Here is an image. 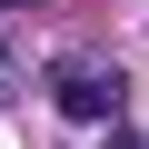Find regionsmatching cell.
I'll list each match as a JSON object with an SVG mask.
<instances>
[{
  "instance_id": "cell-1",
  "label": "cell",
  "mask_w": 149,
  "mask_h": 149,
  "mask_svg": "<svg viewBox=\"0 0 149 149\" xmlns=\"http://www.w3.org/2000/svg\"><path fill=\"white\" fill-rule=\"evenodd\" d=\"M50 100L70 109V119H119V70H100V60H60V80H50Z\"/></svg>"
},
{
  "instance_id": "cell-2",
  "label": "cell",
  "mask_w": 149,
  "mask_h": 149,
  "mask_svg": "<svg viewBox=\"0 0 149 149\" xmlns=\"http://www.w3.org/2000/svg\"><path fill=\"white\" fill-rule=\"evenodd\" d=\"M109 149H139V139H129V129H119V139H109Z\"/></svg>"
}]
</instances>
